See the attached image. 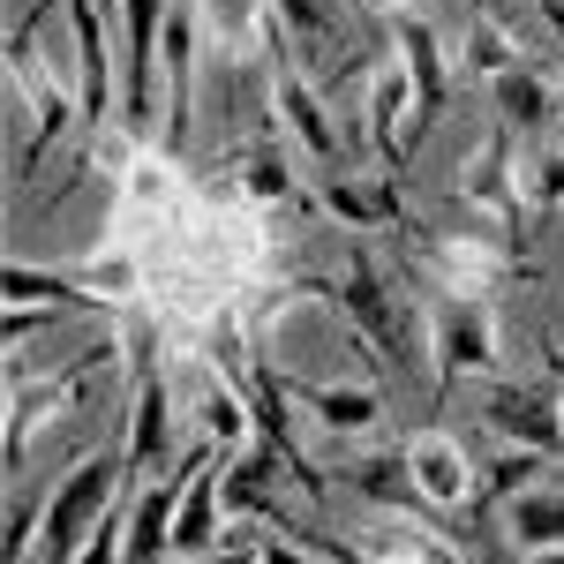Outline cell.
I'll return each mask as SVG.
<instances>
[{
  "label": "cell",
  "instance_id": "cell-11",
  "mask_svg": "<svg viewBox=\"0 0 564 564\" xmlns=\"http://www.w3.org/2000/svg\"><path fill=\"white\" fill-rule=\"evenodd\" d=\"M279 121L294 129V143H302L316 166H339V135H332V113H324V98H316V84H308L302 68H294V53H279Z\"/></svg>",
  "mask_w": 564,
  "mask_h": 564
},
{
  "label": "cell",
  "instance_id": "cell-23",
  "mask_svg": "<svg viewBox=\"0 0 564 564\" xmlns=\"http://www.w3.org/2000/svg\"><path fill=\"white\" fill-rule=\"evenodd\" d=\"M241 174H249V196L257 204H294V188H302L294 166H286V151H279V135H257L249 143V166Z\"/></svg>",
  "mask_w": 564,
  "mask_h": 564
},
{
  "label": "cell",
  "instance_id": "cell-32",
  "mask_svg": "<svg viewBox=\"0 0 564 564\" xmlns=\"http://www.w3.org/2000/svg\"><path fill=\"white\" fill-rule=\"evenodd\" d=\"M557 113H564V84H557Z\"/></svg>",
  "mask_w": 564,
  "mask_h": 564
},
{
  "label": "cell",
  "instance_id": "cell-29",
  "mask_svg": "<svg viewBox=\"0 0 564 564\" xmlns=\"http://www.w3.org/2000/svg\"><path fill=\"white\" fill-rule=\"evenodd\" d=\"M520 188L542 204V212H550V204H564V151H557V159H542V166H534V181H520Z\"/></svg>",
  "mask_w": 564,
  "mask_h": 564
},
{
  "label": "cell",
  "instance_id": "cell-1",
  "mask_svg": "<svg viewBox=\"0 0 564 564\" xmlns=\"http://www.w3.org/2000/svg\"><path fill=\"white\" fill-rule=\"evenodd\" d=\"M302 286L324 294V302L347 316L354 339H369V347L384 354L391 377H406V369L422 361V316L391 302V286H384V271H377V257H369V241H347V271H339V279H302Z\"/></svg>",
  "mask_w": 564,
  "mask_h": 564
},
{
  "label": "cell",
  "instance_id": "cell-25",
  "mask_svg": "<svg viewBox=\"0 0 564 564\" xmlns=\"http://www.w3.org/2000/svg\"><path fill=\"white\" fill-rule=\"evenodd\" d=\"M542 467H550V452H534V444H505V452H497V467L475 481V505H497V497H512V489H520V481H534Z\"/></svg>",
  "mask_w": 564,
  "mask_h": 564
},
{
  "label": "cell",
  "instance_id": "cell-4",
  "mask_svg": "<svg viewBox=\"0 0 564 564\" xmlns=\"http://www.w3.org/2000/svg\"><path fill=\"white\" fill-rule=\"evenodd\" d=\"M512 143H520V135L505 129V121H497V129L481 135V151L467 159V166H459V204H475V212H489V218H497V234H505V241L520 249L527 188H520V174H512Z\"/></svg>",
  "mask_w": 564,
  "mask_h": 564
},
{
  "label": "cell",
  "instance_id": "cell-5",
  "mask_svg": "<svg viewBox=\"0 0 564 564\" xmlns=\"http://www.w3.org/2000/svg\"><path fill=\"white\" fill-rule=\"evenodd\" d=\"M430 361H436V399L459 384L467 369H497V308H489V302H467V294H444Z\"/></svg>",
  "mask_w": 564,
  "mask_h": 564
},
{
  "label": "cell",
  "instance_id": "cell-26",
  "mask_svg": "<svg viewBox=\"0 0 564 564\" xmlns=\"http://www.w3.org/2000/svg\"><path fill=\"white\" fill-rule=\"evenodd\" d=\"M31 527H39V489H15V497H8V542H0V564H23Z\"/></svg>",
  "mask_w": 564,
  "mask_h": 564
},
{
  "label": "cell",
  "instance_id": "cell-31",
  "mask_svg": "<svg viewBox=\"0 0 564 564\" xmlns=\"http://www.w3.org/2000/svg\"><path fill=\"white\" fill-rule=\"evenodd\" d=\"M361 8H391V0H361Z\"/></svg>",
  "mask_w": 564,
  "mask_h": 564
},
{
  "label": "cell",
  "instance_id": "cell-14",
  "mask_svg": "<svg viewBox=\"0 0 564 564\" xmlns=\"http://www.w3.org/2000/svg\"><path fill=\"white\" fill-rule=\"evenodd\" d=\"M316 204L332 218H347L354 234H369V226H406L399 181H316Z\"/></svg>",
  "mask_w": 564,
  "mask_h": 564
},
{
  "label": "cell",
  "instance_id": "cell-30",
  "mask_svg": "<svg viewBox=\"0 0 564 564\" xmlns=\"http://www.w3.org/2000/svg\"><path fill=\"white\" fill-rule=\"evenodd\" d=\"M527 564H564V542L557 550H527Z\"/></svg>",
  "mask_w": 564,
  "mask_h": 564
},
{
  "label": "cell",
  "instance_id": "cell-7",
  "mask_svg": "<svg viewBox=\"0 0 564 564\" xmlns=\"http://www.w3.org/2000/svg\"><path fill=\"white\" fill-rule=\"evenodd\" d=\"M129 475H151V467H166V452H174V399H166V377H159V361H151V332L135 324V414H129Z\"/></svg>",
  "mask_w": 564,
  "mask_h": 564
},
{
  "label": "cell",
  "instance_id": "cell-12",
  "mask_svg": "<svg viewBox=\"0 0 564 564\" xmlns=\"http://www.w3.org/2000/svg\"><path fill=\"white\" fill-rule=\"evenodd\" d=\"M406 467H414V481H422V497H430L436 512H452V505H467V452L452 444L444 430H414L406 436Z\"/></svg>",
  "mask_w": 564,
  "mask_h": 564
},
{
  "label": "cell",
  "instance_id": "cell-3",
  "mask_svg": "<svg viewBox=\"0 0 564 564\" xmlns=\"http://www.w3.org/2000/svg\"><path fill=\"white\" fill-rule=\"evenodd\" d=\"M113 361H121V339L106 332V339H90L76 361H61V377H53V384H31V377H23V384H8V475H23L31 430H39V422L53 430V422H61V414H68L98 377H113Z\"/></svg>",
  "mask_w": 564,
  "mask_h": 564
},
{
  "label": "cell",
  "instance_id": "cell-16",
  "mask_svg": "<svg viewBox=\"0 0 564 564\" xmlns=\"http://www.w3.org/2000/svg\"><path fill=\"white\" fill-rule=\"evenodd\" d=\"M218 452L196 467V481H188V497H181V512H174V550L181 557H212L218 550Z\"/></svg>",
  "mask_w": 564,
  "mask_h": 564
},
{
  "label": "cell",
  "instance_id": "cell-28",
  "mask_svg": "<svg viewBox=\"0 0 564 564\" xmlns=\"http://www.w3.org/2000/svg\"><path fill=\"white\" fill-rule=\"evenodd\" d=\"M121 550H129V527L106 512V520H98V534L84 542V557H76V564H121Z\"/></svg>",
  "mask_w": 564,
  "mask_h": 564
},
{
  "label": "cell",
  "instance_id": "cell-27",
  "mask_svg": "<svg viewBox=\"0 0 564 564\" xmlns=\"http://www.w3.org/2000/svg\"><path fill=\"white\" fill-rule=\"evenodd\" d=\"M286 542H302V550H316V557H332V564H384V557H369V550H347V542H332V534H316V527H279Z\"/></svg>",
  "mask_w": 564,
  "mask_h": 564
},
{
  "label": "cell",
  "instance_id": "cell-22",
  "mask_svg": "<svg viewBox=\"0 0 564 564\" xmlns=\"http://www.w3.org/2000/svg\"><path fill=\"white\" fill-rule=\"evenodd\" d=\"M271 15L286 23L294 61H308V53H332V45H339V0H271Z\"/></svg>",
  "mask_w": 564,
  "mask_h": 564
},
{
  "label": "cell",
  "instance_id": "cell-15",
  "mask_svg": "<svg viewBox=\"0 0 564 564\" xmlns=\"http://www.w3.org/2000/svg\"><path fill=\"white\" fill-rule=\"evenodd\" d=\"M489 90H497V121H505L512 135H542L550 121H557V84H542V76H534V61L505 68Z\"/></svg>",
  "mask_w": 564,
  "mask_h": 564
},
{
  "label": "cell",
  "instance_id": "cell-6",
  "mask_svg": "<svg viewBox=\"0 0 564 564\" xmlns=\"http://www.w3.org/2000/svg\"><path fill=\"white\" fill-rule=\"evenodd\" d=\"M481 422L505 436V444H534V452H564V391L557 377L550 384H489L481 399Z\"/></svg>",
  "mask_w": 564,
  "mask_h": 564
},
{
  "label": "cell",
  "instance_id": "cell-10",
  "mask_svg": "<svg viewBox=\"0 0 564 564\" xmlns=\"http://www.w3.org/2000/svg\"><path fill=\"white\" fill-rule=\"evenodd\" d=\"M174 0H121V90H129V121H151V68H159V23Z\"/></svg>",
  "mask_w": 564,
  "mask_h": 564
},
{
  "label": "cell",
  "instance_id": "cell-8",
  "mask_svg": "<svg viewBox=\"0 0 564 564\" xmlns=\"http://www.w3.org/2000/svg\"><path fill=\"white\" fill-rule=\"evenodd\" d=\"M218 444H196L188 459H181L166 481H151L143 497L129 505V550H121V564H166V550H174V512L181 497H188V481H196V467L212 459Z\"/></svg>",
  "mask_w": 564,
  "mask_h": 564
},
{
  "label": "cell",
  "instance_id": "cell-19",
  "mask_svg": "<svg viewBox=\"0 0 564 564\" xmlns=\"http://www.w3.org/2000/svg\"><path fill=\"white\" fill-rule=\"evenodd\" d=\"M406 61H391L384 76H377V84H369V135H377V151H384V166L391 174H406V159H414V151H406V135H399V106H406Z\"/></svg>",
  "mask_w": 564,
  "mask_h": 564
},
{
  "label": "cell",
  "instance_id": "cell-17",
  "mask_svg": "<svg viewBox=\"0 0 564 564\" xmlns=\"http://www.w3.org/2000/svg\"><path fill=\"white\" fill-rule=\"evenodd\" d=\"M286 399H302L308 414H316L324 430H339V436L377 422V391L369 384H302V377H286Z\"/></svg>",
  "mask_w": 564,
  "mask_h": 564
},
{
  "label": "cell",
  "instance_id": "cell-18",
  "mask_svg": "<svg viewBox=\"0 0 564 564\" xmlns=\"http://www.w3.org/2000/svg\"><path fill=\"white\" fill-rule=\"evenodd\" d=\"M68 23H76V53H84V121H106V98H113V68H106V23H98V0H68Z\"/></svg>",
  "mask_w": 564,
  "mask_h": 564
},
{
  "label": "cell",
  "instance_id": "cell-20",
  "mask_svg": "<svg viewBox=\"0 0 564 564\" xmlns=\"http://www.w3.org/2000/svg\"><path fill=\"white\" fill-rule=\"evenodd\" d=\"M467 61H475V76L497 84L505 68H520V61H534V53L497 23V8H489V0H475V8H467Z\"/></svg>",
  "mask_w": 564,
  "mask_h": 564
},
{
  "label": "cell",
  "instance_id": "cell-13",
  "mask_svg": "<svg viewBox=\"0 0 564 564\" xmlns=\"http://www.w3.org/2000/svg\"><path fill=\"white\" fill-rule=\"evenodd\" d=\"M166 76H174V98H166V151L188 143V84H196V0H174L166 8Z\"/></svg>",
  "mask_w": 564,
  "mask_h": 564
},
{
  "label": "cell",
  "instance_id": "cell-2",
  "mask_svg": "<svg viewBox=\"0 0 564 564\" xmlns=\"http://www.w3.org/2000/svg\"><path fill=\"white\" fill-rule=\"evenodd\" d=\"M129 475V452H84L45 497V564H76L98 520L113 512V489Z\"/></svg>",
  "mask_w": 564,
  "mask_h": 564
},
{
  "label": "cell",
  "instance_id": "cell-33",
  "mask_svg": "<svg viewBox=\"0 0 564 564\" xmlns=\"http://www.w3.org/2000/svg\"><path fill=\"white\" fill-rule=\"evenodd\" d=\"M98 8H121V0H98Z\"/></svg>",
  "mask_w": 564,
  "mask_h": 564
},
{
  "label": "cell",
  "instance_id": "cell-24",
  "mask_svg": "<svg viewBox=\"0 0 564 564\" xmlns=\"http://www.w3.org/2000/svg\"><path fill=\"white\" fill-rule=\"evenodd\" d=\"M512 534H520L527 550H557L564 542V489H534L512 505Z\"/></svg>",
  "mask_w": 564,
  "mask_h": 564
},
{
  "label": "cell",
  "instance_id": "cell-9",
  "mask_svg": "<svg viewBox=\"0 0 564 564\" xmlns=\"http://www.w3.org/2000/svg\"><path fill=\"white\" fill-rule=\"evenodd\" d=\"M391 39H399L406 84H414V129H406V151H422V143H430V129L444 121V90H452V84H444V39H436L422 15H406Z\"/></svg>",
  "mask_w": 564,
  "mask_h": 564
},
{
  "label": "cell",
  "instance_id": "cell-21",
  "mask_svg": "<svg viewBox=\"0 0 564 564\" xmlns=\"http://www.w3.org/2000/svg\"><path fill=\"white\" fill-rule=\"evenodd\" d=\"M347 481L361 489V497H377V505H399V512L430 505V497H422V481H414V467H406V444H399V452H377V459H361Z\"/></svg>",
  "mask_w": 564,
  "mask_h": 564
}]
</instances>
